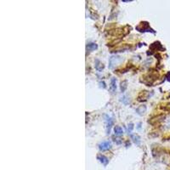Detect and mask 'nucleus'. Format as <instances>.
<instances>
[{
    "label": "nucleus",
    "mask_w": 170,
    "mask_h": 170,
    "mask_svg": "<svg viewBox=\"0 0 170 170\" xmlns=\"http://www.w3.org/2000/svg\"><path fill=\"white\" fill-rule=\"evenodd\" d=\"M111 143L110 141H104V142L100 143L99 145V148L101 151H106V150L111 149Z\"/></svg>",
    "instance_id": "obj_1"
},
{
    "label": "nucleus",
    "mask_w": 170,
    "mask_h": 170,
    "mask_svg": "<svg viewBox=\"0 0 170 170\" xmlns=\"http://www.w3.org/2000/svg\"><path fill=\"white\" fill-rule=\"evenodd\" d=\"M106 123H107V132L108 134H110V130H111V128L113 124V120L112 118L108 116H106Z\"/></svg>",
    "instance_id": "obj_2"
},
{
    "label": "nucleus",
    "mask_w": 170,
    "mask_h": 170,
    "mask_svg": "<svg viewBox=\"0 0 170 170\" xmlns=\"http://www.w3.org/2000/svg\"><path fill=\"white\" fill-rule=\"evenodd\" d=\"M97 158H98V160H99L100 162L102 164H104V165H106L108 163V159L105 156H102V155H100V156H97Z\"/></svg>",
    "instance_id": "obj_3"
},
{
    "label": "nucleus",
    "mask_w": 170,
    "mask_h": 170,
    "mask_svg": "<svg viewBox=\"0 0 170 170\" xmlns=\"http://www.w3.org/2000/svg\"><path fill=\"white\" fill-rule=\"evenodd\" d=\"M116 78L112 77L111 80V90L112 91V93H114L116 91Z\"/></svg>",
    "instance_id": "obj_4"
},
{
    "label": "nucleus",
    "mask_w": 170,
    "mask_h": 170,
    "mask_svg": "<svg viewBox=\"0 0 170 170\" xmlns=\"http://www.w3.org/2000/svg\"><path fill=\"white\" fill-rule=\"evenodd\" d=\"M146 111V106H140L139 108L136 109V112L139 115H143Z\"/></svg>",
    "instance_id": "obj_5"
},
{
    "label": "nucleus",
    "mask_w": 170,
    "mask_h": 170,
    "mask_svg": "<svg viewBox=\"0 0 170 170\" xmlns=\"http://www.w3.org/2000/svg\"><path fill=\"white\" fill-rule=\"evenodd\" d=\"M114 132H115V134H116V135H121V134H123V129H122L121 127L116 126L114 128Z\"/></svg>",
    "instance_id": "obj_6"
},
{
    "label": "nucleus",
    "mask_w": 170,
    "mask_h": 170,
    "mask_svg": "<svg viewBox=\"0 0 170 170\" xmlns=\"http://www.w3.org/2000/svg\"><path fill=\"white\" fill-rule=\"evenodd\" d=\"M87 49L89 50H94V49H97V45L95 44H89L87 46Z\"/></svg>",
    "instance_id": "obj_7"
},
{
    "label": "nucleus",
    "mask_w": 170,
    "mask_h": 170,
    "mask_svg": "<svg viewBox=\"0 0 170 170\" xmlns=\"http://www.w3.org/2000/svg\"><path fill=\"white\" fill-rule=\"evenodd\" d=\"M132 139L134 140V142L135 143L136 145H139L140 143V140H139V137L138 135H132Z\"/></svg>",
    "instance_id": "obj_8"
},
{
    "label": "nucleus",
    "mask_w": 170,
    "mask_h": 170,
    "mask_svg": "<svg viewBox=\"0 0 170 170\" xmlns=\"http://www.w3.org/2000/svg\"><path fill=\"white\" fill-rule=\"evenodd\" d=\"M127 89V81H123L121 83V90L122 92L125 91V89Z\"/></svg>",
    "instance_id": "obj_9"
},
{
    "label": "nucleus",
    "mask_w": 170,
    "mask_h": 170,
    "mask_svg": "<svg viewBox=\"0 0 170 170\" xmlns=\"http://www.w3.org/2000/svg\"><path fill=\"white\" fill-rule=\"evenodd\" d=\"M129 132L130 133L131 131H132V129H134V124H132V123H130V124L129 125Z\"/></svg>",
    "instance_id": "obj_10"
}]
</instances>
